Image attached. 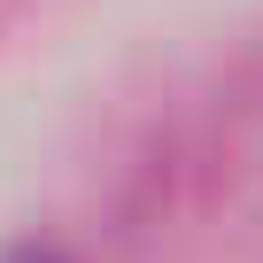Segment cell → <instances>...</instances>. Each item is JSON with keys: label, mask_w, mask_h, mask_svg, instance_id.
I'll list each match as a JSON object with an SVG mask.
<instances>
[{"label": "cell", "mask_w": 263, "mask_h": 263, "mask_svg": "<svg viewBox=\"0 0 263 263\" xmlns=\"http://www.w3.org/2000/svg\"><path fill=\"white\" fill-rule=\"evenodd\" d=\"M0 263H70V255H54V248H16V255H0Z\"/></svg>", "instance_id": "1"}]
</instances>
